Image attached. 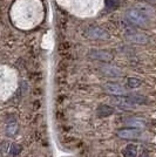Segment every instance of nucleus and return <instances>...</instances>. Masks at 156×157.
Returning <instances> with one entry per match:
<instances>
[{"label": "nucleus", "instance_id": "obj_1", "mask_svg": "<svg viewBox=\"0 0 156 157\" xmlns=\"http://www.w3.org/2000/svg\"><path fill=\"white\" fill-rule=\"evenodd\" d=\"M124 17L126 19L128 20L130 25H134V26L137 27H146L148 24H149V20L148 18L142 14L140 11H137L136 8H129L124 13Z\"/></svg>", "mask_w": 156, "mask_h": 157}, {"label": "nucleus", "instance_id": "obj_2", "mask_svg": "<svg viewBox=\"0 0 156 157\" xmlns=\"http://www.w3.org/2000/svg\"><path fill=\"white\" fill-rule=\"evenodd\" d=\"M111 103L121 110L130 111L136 108V105L128 96H114L111 98Z\"/></svg>", "mask_w": 156, "mask_h": 157}, {"label": "nucleus", "instance_id": "obj_3", "mask_svg": "<svg viewBox=\"0 0 156 157\" xmlns=\"http://www.w3.org/2000/svg\"><path fill=\"white\" fill-rule=\"evenodd\" d=\"M86 36L92 40H107L109 38V33L104 28L99 26H91L86 29Z\"/></svg>", "mask_w": 156, "mask_h": 157}, {"label": "nucleus", "instance_id": "obj_4", "mask_svg": "<svg viewBox=\"0 0 156 157\" xmlns=\"http://www.w3.org/2000/svg\"><path fill=\"white\" fill-rule=\"evenodd\" d=\"M102 88L104 92L108 93L111 96H128L126 88L116 82H106L103 83Z\"/></svg>", "mask_w": 156, "mask_h": 157}, {"label": "nucleus", "instance_id": "obj_5", "mask_svg": "<svg viewBox=\"0 0 156 157\" xmlns=\"http://www.w3.org/2000/svg\"><path fill=\"white\" fill-rule=\"evenodd\" d=\"M124 36L126 39L130 41V42H134V44H140V45H144V44H148L149 42V36L146 35L144 33L136 32L134 29H126L124 32Z\"/></svg>", "mask_w": 156, "mask_h": 157}, {"label": "nucleus", "instance_id": "obj_6", "mask_svg": "<svg viewBox=\"0 0 156 157\" xmlns=\"http://www.w3.org/2000/svg\"><path fill=\"white\" fill-rule=\"evenodd\" d=\"M88 56L91 59L102 61L104 63H108V62H111V60L114 59L113 53L108 52V51H104V49H91L89 53H88Z\"/></svg>", "mask_w": 156, "mask_h": 157}, {"label": "nucleus", "instance_id": "obj_7", "mask_svg": "<svg viewBox=\"0 0 156 157\" xmlns=\"http://www.w3.org/2000/svg\"><path fill=\"white\" fill-rule=\"evenodd\" d=\"M116 135L122 140H137L141 136V131L140 129H135V128H124V129L117 130Z\"/></svg>", "mask_w": 156, "mask_h": 157}, {"label": "nucleus", "instance_id": "obj_8", "mask_svg": "<svg viewBox=\"0 0 156 157\" xmlns=\"http://www.w3.org/2000/svg\"><path fill=\"white\" fill-rule=\"evenodd\" d=\"M101 72L109 78H117V76H121V74H122L119 67L113 66L111 63H104L103 66H101Z\"/></svg>", "mask_w": 156, "mask_h": 157}, {"label": "nucleus", "instance_id": "obj_9", "mask_svg": "<svg viewBox=\"0 0 156 157\" xmlns=\"http://www.w3.org/2000/svg\"><path fill=\"white\" fill-rule=\"evenodd\" d=\"M134 8H136L137 11H140L142 14H144L147 18L148 17H153V15H155L156 14V10L154 7L151 6L150 4H146V2H141V4H137L136 6L134 7Z\"/></svg>", "mask_w": 156, "mask_h": 157}, {"label": "nucleus", "instance_id": "obj_10", "mask_svg": "<svg viewBox=\"0 0 156 157\" xmlns=\"http://www.w3.org/2000/svg\"><path fill=\"white\" fill-rule=\"evenodd\" d=\"M129 128H135V129H140V128H144L146 127V122L142 118L138 117H129L124 122Z\"/></svg>", "mask_w": 156, "mask_h": 157}, {"label": "nucleus", "instance_id": "obj_11", "mask_svg": "<svg viewBox=\"0 0 156 157\" xmlns=\"http://www.w3.org/2000/svg\"><path fill=\"white\" fill-rule=\"evenodd\" d=\"M96 114L99 117H108L111 114H114V108L108 105H101L98 107Z\"/></svg>", "mask_w": 156, "mask_h": 157}, {"label": "nucleus", "instance_id": "obj_12", "mask_svg": "<svg viewBox=\"0 0 156 157\" xmlns=\"http://www.w3.org/2000/svg\"><path fill=\"white\" fill-rule=\"evenodd\" d=\"M123 157H136L137 156V148L134 144H128L122 151Z\"/></svg>", "mask_w": 156, "mask_h": 157}, {"label": "nucleus", "instance_id": "obj_13", "mask_svg": "<svg viewBox=\"0 0 156 157\" xmlns=\"http://www.w3.org/2000/svg\"><path fill=\"white\" fill-rule=\"evenodd\" d=\"M18 129H19L18 123H17V122H12V123H10V124L7 125L6 135L7 136H10V137H12V136H14V135L18 132Z\"/></svg>", "mask_w": 156, "mask_h": 157}, {"label": "nucleus", "instance_id": "obj_14", "mask_svg": "<svg viewBox=\"0 0 156 157\" xmlns=\"http://www.w3.org/2000/svg\"><path fill=\"white\" fill-rule=\"evenodd\" d=\"M141 80L137 78H127V86L130 89H136L141 86Z\"/></svg>", "mask_w": 156, "mask_h": 157}, {"label": "nucleus", "instance_id": "obj_15", "mask_svg": "<svg viewBox=\"0 0 156 157\" xmlns=\"http://www.w3.org/2000/svg\"><path fill=\"white\" fill-rule=\"evenodd\" d=\"M128 98L135 103V105H144L147 103V100L144 96H141V95H128Z\"/></svg>", "mask_w": 156, "mask_h": 157}, {"label": "nucleus", "instance_id": "obj_16", "mask_svg": "<svg viewBox=\"0 0 156 157\" xmlns=\"http://www.w3.org/2000/svg\"><path fill=\"white\" fill-rule=\"evenodd\" d=\"M10 154H11V156H18L20 154V151H21V147H20L19 144H12V147L10 148Z\"/></svg>", "mask_w": 156, "mask_h": 157}, {"label": "nucleus", "instance_id": "obj_17", "mask_svg": "<svg viewBox=\"0 0 156 157\" xmlns=\"http://www.w3.org/2000/svg\"><path fill=\"white\" fill-rule=\"evenodd\" d=\"M140 157H149V156H148L147 154H143V155H141V156H140Z\"/></svg>", "mask_w": 156, "mask_h": 157}, {"label": "nucleus", "instance_id": "obj_18", "mask_svg": "<svg viewBox=\"0 0 156 157\" xmlns=\"http://www.w3.org/2000/svg\"><path fill=\"white\" fill-rule=\"evenodd\" d=\"M148 1H155V0H148Z\"/></svg>", "mask_w": 156, "mask_h": 157}]
</instances>
